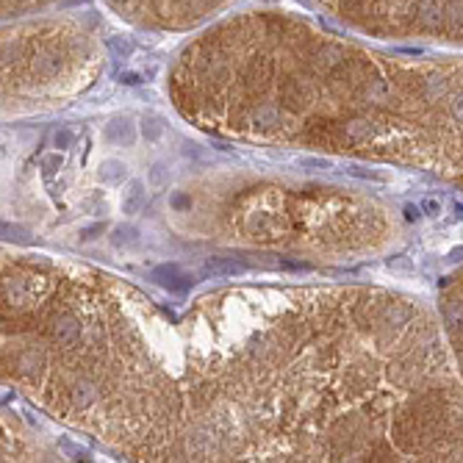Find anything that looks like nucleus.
Returning <instances> with one entry per match:
<instances>
[{"label":"nucleus","mask_w":463,"mask_h":463,"mask_svg":"<svg viewBox=\"0 0 463 463\" xmlns=\"http://www.w3.org/2000/svg\"><path fill=\"white\" fill-rule=\"evenodd\" d=\"M338 20L377 37L460 39V0H316Z\"/></svg>","instance_id":"1"},{"label":"nucleus","mask_w":463,"mask_h":463,"mask_svg":"<svg viewBox=\"0 0 463 463\" xmlns=\"http://www.w3.org/2000/svg\"><path fill=\"white\" fill-rule=\"evenodd\" d=\"M153 280H156L158 286L175 292V294H183V292H189V289L194 286V277L189 275V272H183L177 264H161V266H156V269H153Z\"/></svg>","instance_id":"2"},{"label":"nucleus","mask_w":463,"mask_h":463,"mask_svg":"<svg viewBox=\"0 0 463 463\" xmlns=\"http://www.w3.org/2000/svg\"><path fill=\"white\" fill-rule=\"evenodd\" d=\"M50 338L56 344H61V347H73V344L81 338V319L75 316V313H69V311L58 313V316L53 319V325H50Z\"/></svg>","instance_id":"3"},{"label":"nucleus","mask_w":463,"mask_h":463,"mask_svg":"<svg viewBox=\"0 0 463 463\" xmlns=\"http://www.w3.org/2000/svg\"><path fill=\"white\" fill-rule=\"evenodd\" d=\"M103 139L109 145H133L136 141V125L130 117H117L103 128Z\"/></svg>","instance_id":"4"},{"label":"nucleus","mask_w":463,"mask_h":463,"mask_svg":"<svg viewBox=\"0 0 463 463\" xmlns=\"http://www.w3.org/2000/svg\"><path fill=\"white\" fill-rule=\"evenodd\" d=\"M145 203H147L145 183H141L139 177H133V181L128 183V189L122 192V213H128V217H136V213L145 208Z\"/></svg>","instance_id":"5"},{"label":"nucleus","mask_w":463,"mask_h":463,"mask_svg":"<svg viewBox=\"0 0 463 463\" xmlns=\"http://www.w3.org/2000/svg\"><path fill=\"white\" fill-rule=\"evenodd\" d=\"M125 172H128V167L120 161V158H103L97 175H100L103 183H122L125 181Z\"/></svg>","instance_id":"6"},{"label":"nucleus","mask_w":463,"mask_h":463,"mask_svg":"<svg viewBox=\"0 0 463 463\" xmlns=\"http://www.w3.org/2000/svg\"><path fill=\"white\" fill-rule=\"evenodd\" d=\"M0 239H6V241H25L28 239V230L22 228V225L3 222V219H0Z\"/></svg>","instance_id":"7"},{"label":"nucleus","mask_w":463,"mask_h":463,"mask_svg":"<svg viewBox=\"0 0 463 463\" xmlns=\"http://www.w3.org/2000/svg\"><path fill=\"white\" fill-rule=\"evenodd\" d=\"M136 236H139V230L130 228V225H120V228H114V236H111V244L114 247H122V244H133Z\"/></svg>","instance_id":"8"},{"label":"nucleus","mask_w":463,"mask_h":463,"mask_svg":"<svg viewBox=\"0 0 463 463\" xmlns=\"http://www.w3.org/2000/svg\"><path fill=\"white\" fill-rule=\"evenodd\" d=\"M73 141H75V133L69 128H58L56 133H53V147H56L58 153H64V150H69V147H73Z\"/></svg>","instance_id":"9"},{"label":"nucleus","mask_w":463,"mask_h":463,"mask_svg":"<svg viewBox=\"0 0 463 463\" xmlns=\"http://www.w3.org/2000/svg\"><path fill=\"white\" fill-rule=\"evenodd\" d=\"M167 183H169V169L164 167L161 161L153 164V169H150V186L153 189H164Z\"/></svg>","instance_id":"10"},{"label":"nucleus","mask_w":463,"mask_h":463,"mask_svg":"<svg viewBox=\"0 0 463 463\" xmlns=\"http://www.w3.org/2000/svg\"><path fill=\"white\" fill-rule=\"evenodd\" d=\"M205 266H208V272H219V275H236L239 272V266L233 261H225V258H211Z\"/></svg>","instance_id":"11"},{"label":"nucleus","mask_w":463,"mask_h":463,"mask_svg":"<svg viewBox=\"0 0 463 463\" xmlns=\"http://www.w3.org/2000/svg\"><path fill=\"white\" fill-rule=\"evenodd\" d=\"M105 233V225L103 222H94V225H89V228H81V241H92V239H97V236H103Z\"/></svg>","instance_id":"12"},{"label":"nucleus","mask_w":463,"mask_h":463,"mask_svg":"<svg viewBox=\"0 0 463 463\" xmlns=\"http://www.w3.org/2000/svg\"><path fill=\"white\" fill-rule=\"evenodd\" d=\"M58 167H61V153H50V156H45L42 158V169H45V175H53Z\"/></svg>","instance_id":"13"},{"label":"nucleus","mask_w":463,"mask_h":463,"mask_svg":"<svg viewBox=\"0 0 463 463\" xmlns=\"http://www.w3.org/2000/svg\"><path fill=\"white\" fill-rule=\"evenodd\" d=\"M169 205L175 211H186V208H192V197H189L186 192H175V194H172V200H169Z\"/></svg>","instance_id":"14"},{"label":"nucleus","mask_w":463,"mask_h":463,"mask_svg":"<svg viewBox=\"0 0 463 463\" xmlns=\"http://www.w3.org/2000/svg\"><path fill=\"white\" fill-rule=\"evenodd\" d=\"M161 130H164V128L158 125V120H150V122H145V125H141V133H145L150 141H156L158 136H161Z\"/></svg>","instance_id":"15"},{"label":"nucleus","mask_w":463,"mask_h":463,"mask_svg":"<svg viewBox=\"0 0 463 463\" xmlns=\"http://www.w3.org/2000/svg\"><path fill=\"white\" fill-rule=\"evenodd\" d=\"M424 208L430 213H438V203H436V200H424Z\"/></svg>","instance_id":"16"},{"label":"nucleus","mask_w":463,"mask_h":463,"mask_svg":"<svg viewBox=\"0 0 463 463\" xmlns=\"http://www.w3.org/2000/svg\"><path fill=\"white\" fill-rule=\"evenodd\" d=\"M405 217H408V219H419V208H413V205H408V208H405Z\"/></svg>","instance_id":"17"}]
</instances>
